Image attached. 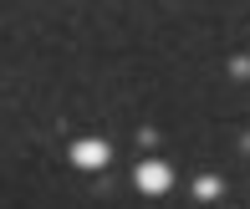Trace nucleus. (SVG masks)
<instances>
[{"mask_svg": "<svg viewBox=\"0 0 250 209\" xmlns=\"http://www.w3.org/2000/svg\"><path fill=\"white\" fill-rule=\"evenodd\" d=\"M107 158H112V148L102 143V138H77V143H72V164H77V168H87V173L107 168Z\"/></svg>", "mask_w": 250, "mask_h": 209, "instance_id": "f257e3e1", "label": "nucleus"}, {"mask_svg": "<svg viewBox=\"0 0 250 209\" xmlns=\"http://www.w3.org/2000/svg\"><path fill=\"white\" fill-rule=\"evenodd\" d=\"M194 194H199V199H220V194H225V184L214 179V173H199V179H194Z\"/></svg>", "mask_w": 250, "mask_h": 209, "instance_id": "7ed1b4c3", "label": "nucleus"}, {"mask_svg": "<svg viewBox=\"0 0 250 209\" xmlns=\"http://www.w3.org/2000/svg\"><path fill=\"white\" fill-rule=\"evenodd\" d=\"M133 179H138V189H143V194H168V189H174V168H168L164 158H148V164H138V173H133Z\"/></svg>", "mask_w": 250, "mask_h": 209, "instance_id": "f03ea898", "label": "nucleus"}, {"mask_svg": "<svg viewBox=\"0 0 250 209\" xmlns=\"http://www.w3.org/2000/svg\"><path fill=\"white\" fill-rule=\"evenodd\" d=\"M230 72H235V77H250V56H235V62H230Z\"/></svg>", "mask_w": 250, "mask_h": 209, "instance_id": "20e7f679", "label": "nucleus"}]
</instances>
